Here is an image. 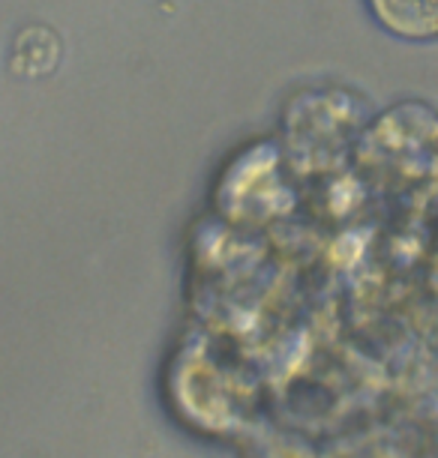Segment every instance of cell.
Listing matches in <instances>:
<instances>
[{
	"mask_svg": "<svg viewBox=\"0 0 438 458\" xmlns=\"http://www.w3.org/2000/svg\"><path fill=\"white\" fill-rule=\"evenodd\" d=\"M60 60V39L48 28H28L15 37L13 46V72L19 79H42Z\"/></svg>",
	"mask_w": 438,
	"mask_h": 458,
	"instance_id": "cell-1",
	"label": "cell"
},
{
	"mask_svg": "<svg viewBox=\"0 0 438 458\" xmlns=\"http://www.w3.org/2000/svg\"><path fill=\"white\" fill-rule=\"evenodd\" d=\"M375 13L402 37L438 33V0H375Z\"/></svg>",
	"mask_w": 438,
	"mask_h": 458,
	"instance_id": "cell-2",
	"label": "cell"
}]
</instances>
